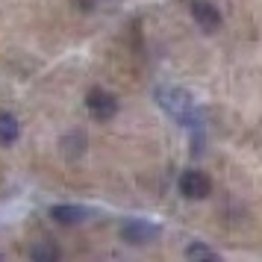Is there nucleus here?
<instances>
[{
	"instance_id": "obj_1",
	"label": "nucleus",
	"mask_w": 262,
	"mask_h": 262,
	"mask_svg": "<svg viewBox=\"0 0 262 262\" xmlns=\"http://www.w3.org/2000/svg\"><path fill=\"white\" fill-rule=\"evenodd\" d=\"M154 100L159 103V109L168 118L177 121L180 127H194L198 124V106H194V97L186 89H180V85H156Z\"/></svg>"
},
{
	"instance_id": "obj_2",
	"label": "nucleus",
	"mask_w": 262,
	"mask_h": 262,
	"mask_svg": "<svg viewBox=\"0 0 262 262\" xmlns=\"http://www.w3.org/2000/svg\"><path fill=\"white\" fill-rule=\"evenodd\" d=\"M159 236H162V227L150 224V221H144V218H127V221L121 224V238L130 242V245H147V242H154V238H159Z\"/></svg>"
},
{
	"instance_id": "obj_3",
	"label": "nucleus",
	"mask_w": 262,
	"mask_h": 262,
	"mask_svg": "<svg viewBox=\"0 0 262 262\" xmlns=\"http://www.w3.org/2000/svg\"><path fill=\"white\" fill-rule=\"evenodd\" d=\"M180 194L183 198H189V201H203V198H209L212 194V180L206 177L203 171H183V177H180Z\"/></svg>"
},
{
	"instance_id": "obj_4",
	"label": "nucleus",
	"mask_w": 262,
	"mask_h": 262,
	"mask_svg": "<svg viewBox=\"0 0 262 262\" xmlns=\"http://www.w3.org/2000/svg\"><path fill=\"white\" fill-rule=\"evenodd\" d=\"M85 106L92 112V118L109 121V118H115V112H118V100L109 95V92H103V89H92L85 95Z\"/></svg>"
},
{
	"instance_id": "obj_5",
	"label": "nucleus",
	"mask_w": 262,
	"mask_h": 262,
	"mask_svg": "<svg viewBox=\"0 0 262 262\" xmlns=\"http://www.w3.org/2000/svg\"><path fill=\"white\" fill-rule=\"evenodd\" d=\"M189 12H191V18H194V24L201 27L203 33H215L218 24H221V12H218V6L209 3V0H191Z\"/></svg>"
},
{
	"instance_id": "obj_6",
	"label": "nucleus",
	"mask_w": 262,
	"mask_h": 262,
	"mask_svg": "<svg viewBox=\"0 0 262 262\" xmlns=\"http://www.w3.org/2000/svg\"><path fill=\"white\" fill-rule=\"evenodd\" d=\"M92 215V209L85 206H74V203H59V206H50V218L59 221V224H80Z\"/></svg>"
},
{
	"instance_id": "obj_7",
	"label": "nucleus",
	"mask_w": 262,
	"mask_h": 262,
	"mask_svg": "<svg viewBox=\"0 0 262 262\" xmlns=\"http://www.w3.org/2000/svg\"><path fill=\"white\" fill-rule=\"evenodd\" d=\"M18 136H21L18 118H15L12 112H0V144H3V147H6V144H15Z\"/></svg>"
},
{
	"instance_id": "obj_8",
	"label": "nucleus",
	"mask_w": 262,
	"mask_h": 262,
	"mask_svg": "<svg viewBox=\"0 0 262 262\" xmlns=\"http://www.w3.org/2000/svg\"><path fill=\"white\" fill-rule=\"evenodd\" d=\"M59 259H62L59 248L53 242H48V238H41V242H36L30 248V262H59Z\"/></svg>"
},
{
	"instance_id": "obj_9",
	"label": "nucleus",
	"mask_w": 262,
	"mask_h": 262,
	"mask_svg": "<svg viewBox=\"0 0 262 262\" xmlns=\"http://www.w3.org/2000/svg\"><path fill=\"white\" fill-rule=\"evenodd\" d=\"M186 259L189 262H221V256L206 242H191L189 248H186Z\"/></svg>"
},
{
	"instance_id": "obj_10",
	"label": "nucleus",
	"mask_w": 262,
	"mask_h": 262,
	"mask_svg": "<svg viewBox=\"0 0 262 262\" xmlns=\"http://www.w3.org/2000/svg\"><path fill=\"white\" fill-rule=\"evenodd\" d=\"M0 262H3V256H0Z\"/></svg>"
}]
</instances>
